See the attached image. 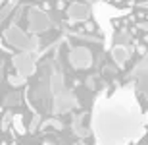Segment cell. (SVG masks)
I'll return each mask as SVG.
<instances>
[{
	"instance_id": "obj_7",
	"label": "cell",
	"mask_w": 148,
	"mask_h": 145,
	"mask_svg": "<svg viewBox=\"0 0 148 145\" xmlns=\"http://www.w3.org/2000/svg\"><path fill=\"white\" fill-rule=\"evenodd\" d=\"M135 76H137V81H138V89L148 97V58H144L143 62L137 64Z\"/></svg>"
},
{
	"instance_id": "obj_14",
	"label": "cell",
	"mask_w": 148,
	"mask_h": 145,
	"mask_svg": "<svg viewBox=\"0 0 148 145\" xmlns=\"http://www.w3.org/2000/svg\"><path fill=\"white\" fill-rule=\"evenodd\" d=\"M85 85H87L88 89H94V87H96V79H94L92 76H90V78H87V81H85Z\"/></svg>"
},
{
	"instance_id": "obj_11",
	"label": "cell",
	"mask_w": 148,
	"mask_h": 145,
	"mask_svg": "<svg viewBox=\"0 0 148 145\" xmlns=\"http://www.w3.org/2000/svg\"><path fill=\"white\" fill-rule=\"evenodd\" d=\"M12 120H14V128H16V132H17L19 135H23L25 132H27V128H25V126L21 124V120H23V116H21V114H16V116L12 118Z\"/></svg>"
},
{
	"instance_id": "obj_16",
	"label": "cell",
	"mask_w": 148,
	"mask_h": 145,
	"mask_svg": "<svg viewBox=\"0 0 148 145\" xmlns=\"http://www.w3.org/2000/svg\"><path fill=\"white\" fill-rule=\"evenodd\" d=\"M56 8H58V10H64V8H66V0H58V2H56Z\"/></svg>"
},
{
	"instance_id": "obj_15",
	"label": "cell",
	"mask_w": 148,
	"mask_h": 145,
	"mask_svg": "<svg viewBox=\"0 0 148 145\" xmlns=\"http://www.w3.org/2000/svg\"><path fill=\"white\" fill-rule=\"evenodd\" d=\"M85 27H87L88 33H94V31H96V25H94L92 22H87V25H85Z\"/></svg>"
},
{
	"instance_id": "obj_17",
	"label": "cell",
	"mask_w": 148,
	"mask_h": 145,
	"mask_svg": "<svg viewBox=\"0 0 148 145\" xmlns=\"http://www.w3.org/2000/svg\"><path fill=\"white\" fill-rule=\"evenodd\" d=\"M143 4H144V6H148V0H144V2H143Z\"/></svg>"
},
{
	"instance_id": "obj_1",
	"label": "cell",
	"mask_w": 148,
	"mask_h": 145,
	"mask_svg": "<svg viewBox=\"0 0 148 145\" xmlns=\"http://www.w3.org/2000/svg\"><path fill=\"white\" fill-rule=\"evenodd\" d=\"M92 130L98 145H127L144 134V116L133 89H121L102 99L92 112Z\"/></svg>"
},
{
	"instance_id": "obj_9",
	"label": "cell",
	"mask_w": 148,
	"mask_h": 145,
	"mask_svg": "<svg viewBox=\"0 0 148 145\" xmlns=\"http://www.w3.org/2000/svg\"><path fill=\"white\" fill-rule=\"evenodd\" d=\"M129 50H127V46L123 45H115L114 49H112V58H114V62L117 64V68L119 70H123L125 68V64L129 62Z\"/></svg>"
},
{
	"instance_id": "obj_2",
	"label": "cell",
	"mask_w": 148,
	"mask_h": 145,
	"mask_svg": "<svg viewBox=\"0 0 148 145\" xmlns=\"http://www.w3.org/2000/svg\"><path fill=\"white\" fill-rule=\"evenodd\" d=\"M4 37H6V41H8L12 46L19 49L21 52H31V50H35L38 46V39L37 37H29V35H25L19 27H8L4 31Z\"/></svg>"
},
{
	"instance_id": "obj_3",
	"label": "cell",
	"mask_w": 148,
	"mask_h": 145,
	"mask_svg": "<svg viewBox=\"0 0 148 145\" xmlns=\"http://www.w3.org/2000/svg\"><path fill=\"white\" fill-rule=\"evenodd\" d=\"M67 60L75 70H87V68L92 66V52L87 49V46H75V49L69 52Z\"/></svg>"
},
{
	"instance_id": "obj_6",
	"label": "cell",
	"mask_w": 148,
	"mask_h": 145,
	"mask_svg": "<svg viewBox=\"0 0 148 145\" xmlns=\"http://www.w3.org/2000/svg\"><path fill=\"white\" fill-rule=\"evenodd\" d=\"M75 97L71 95V93H60V95H56V103H54V110L58 112V114H62V112H69L75 106Z\"/></svg>"
},
{
	"instance_id": "obj_13",
	"label": "cell",
	"mask_w": 148,
	"mask_h": 145,
	"mask_svg": "<svg viewBox=\"0 0 148 145\" xmlns=\"http://www.w3.org/2000/svg\"><path fill=\"white\" fill-rule=\"evenodd\" d=\"M44 126H52L54 130H64V124H62L58 118H48V120L44 122Z\"/></svg>"
},
{
	"instance_id": "obj_18",
	"label": "cell",
	"mask_w": 148,
	"mask_h": 145,
	"mask_svg": "<svg viewBox=\"0 0 148 145\" xmlns=\"http://www.w3.org/2000/svg\"><path fill=\"white\" fill-rule=\"evenodd\" d=\"M66 2H69V0H66Z\"/></svg>"
},
{
	"instance_id": "obj_12",
	"label": "cell",
	"mask_w": 148,
	"mask_h": 145,
	"mask_svg": "<svg viewBox=\"0 0 148 145\" xmlns=\"http://www.w3.org/2000/svg\"><path fill=\"white\" fill-rule=\"evenodd\" d=\"M25 76H8V83L12 85V87H21V85H25Z\"/></svg>"
},
{
	"instance_id": "obj_5",
	"label": "cell",
	"mask_w": 148,
	"mask_h": 145,
	"mask_svg": "<svg viewBox=\"0 0 148 145\" xmlns=\"http://www.w3.org/2000/svg\"><path fill=\"white\" fill-rule=\"evenodd\" d=\"M12 60H14V66L19 72V76H25L27 78V76H31L35 72V58L31 56V52H19Z\"/></svg>"
},
{
	"instance_id": "obj_8",
	"label": "cell",
	"mask_w": 148,
	"mask_h": 145,
	"mask_svg": "<svg viewBox=\"0 0 148 145\" xmlns=\"http://www.w3.org/2000/svg\"><path fill=\"white\" fill-rule=\"evenodd\" d=\"M67 16L71 22H87L88 17V8L85 4H79V2H73L69 8H67Z\"/></svg>"
},
{
	"instance_id": "obj_10",
	"label": "cell",
	"mask_w": 148,
	"mask_h": 145,
	"mask_svg": "<svg viewBox=\"0 0 148 145\" xmlns=\"http://www.w3.org/2000/svg\"><path fill=\"white\" fill-rule=\"evenodd\" d=\"M52 93L54 95L64 93V79H62V76H54L52 78Z\"/></svg>"
},
{
	"instance_id": "obj_4",
	"label": "cell",
	"mask_w": 148,
	"mask_h": 145,
	"mask_svg": "<svg viewBox=\"0 0 148 145\" xmlns=\"http://www.w3.org/2000/svg\"><path fill=\"white\" fill-rule=\"evenodd\" d=\"M48 27H50V17L42 10H37V8L29 10V29L33 33H42Z\"/></svg>"
}]
</instances>
